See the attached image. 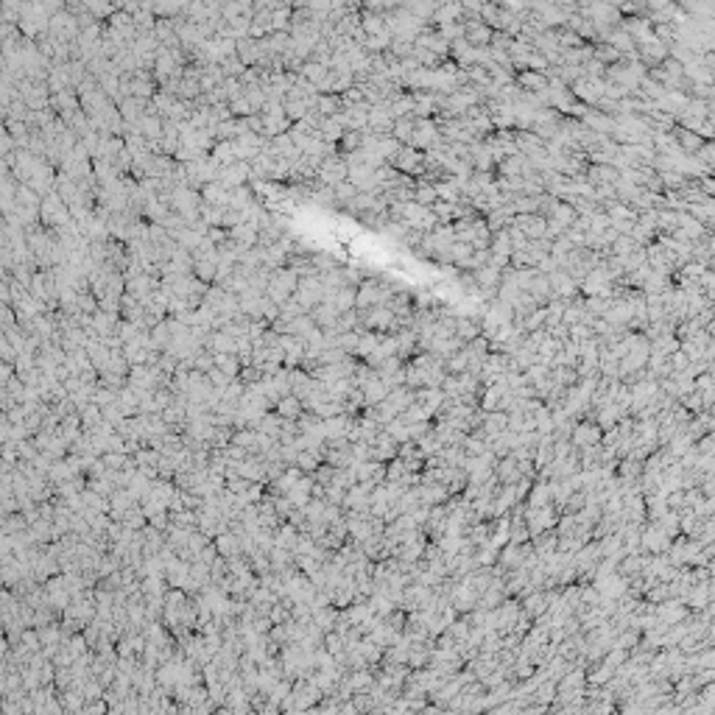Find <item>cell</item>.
Returning <instances> with one entry per match:
<instances>
[{
	"mask_svg": "<svg viewBox=\"0 0 715 715\" xmlns=\"http://www.w3.org/2000/svg\"><path fill=\"white\" fill-rule=\"evenodd\" d=\"M389 168H394L397 173H405V176H419L422 173V151L411 149V146H399L397 154L386 162Z\"/></svg>",
	"mask_w": 715,
	"mask_h": 715,
	"instance_id": "cell-3",
	"label": "cell"
},
{
	"mask_svg": "<svg viewBox=\"0 0 715 715\" xmlns=\"http://www.w3.org/2000/svg\"><path fill=\"white\" fill-rule=\"evenodd\" d=\"M604 89H607V81L604 79H584L576 81L573 87H570V92H573V98L578 101V104H584V106H595L601 98H604Z\"/></svg>",
	"mask_w": 715,
	"mask_h": 715,
	"instance_id": "cell-4",
	"label": "cell"
},
{
	"mask_svg": "<svg viewBox=\"0 0 715 715\" xmlns=\"http://www.w3.org/2000/svg\"><path fill=\"white\" fill-rule=\"evenodd\" d=\"M511 227L520 230L528 240H542L545 232H548V218H542V216H514Z\"/></svg>",
	"mask_w": 715,
	"mask_h": 715,
	"instance_id": "cell-6",
	"label": "cell"
},
{
	"mask_svg": "<svg viewBox=\"0 0 715 715\" xmlns=\"http://www.w3.org/2000/svg\"><path fill=\"white\" fill-rule=\"evenodd\" d=\"M386 332H369V330H361V338H358V349H355V358H369L375 349H378V344H380V338H383Z\"/></svg>",
	"mask_w": 715,
	"mask_h": 715,
	"instance_id": "cell-13",
	"label": "cell"
},
{
	"mask_svg": "<svg viewBox=\"0 0 715 715\" xmlns=\"http://www.w3.org/2000/svg\"><path fill=\"white\" fill-rule=\"evenodd\" d=\"M584 179H587V185H592V187H598V185H615V182L621 179V170H618L615 165H587Z\"/></svg>",
	"mask_w": 715,
	"mask_h": 715,
	"instance_id": "cell-10",
	"label": "cell"
},
{
	"mask_svg": "<svg viewBox=\"0 0 715 715\" xmlns=\"http://www.w3.org/2000/svg\"><path fill=\"white\" fill-rule=\"evenodd\" d=\"M280 411H282L285 416H299L302 405H299V399H297V397H285L282 402H280Z\"/></svg>",
	"mask_w": 715,
	"mask_h": 715,
	"instance_id": "cell-17",
	"label": "cell"
},
{
	"mask_svg": "<svg viewBox=\"0 0 715 715\" xmlns=\"http://www.w3.org/2000/svg\"><path fill=\"white\" fill-rule=\"evenodd\" d=\"M332 308L338 313H347V311H355V288L352 285H344L335 297H332Z\"/></svg>",
	"mask_w": 715,
	"mask_h": 715,
	"instance_id": "cell-15",
	"label": "cell"
},
{
	"mask_svg": "<svg viewBox=\"0 0 715 715\" xmlns=\"http://www.w3.org/2000/svg\"><path fill=\"white\" fill-rule=\"evenodd\" d=\"M294 299L302 305L305 313H311L318 302L324 299V285H321V280H318V277H299Z\"/></svg>",
	"mask_w": 715,
	"mask_h": 715,
	"instance_id": "cell-2",
	"label": "cell"
},
{
	"mask_svg": "<svg viewBox=\"0 0 715 715\" xmlns=\"http://www.w3.org/2000/svg\"><path fill=\"white\" fill-rule=\"evenodd\" d=\"M316 182L321 187H335V185H341V182H347V162L341 154H335V157H324L321 159V165H318L316 170Z\"/></svg>",
	"mask_w": 715,
	"mask_h": 715,
	"instance_id": "cell-1",
	"label": "cell"
},
{
	"mask_svg": "<svg viewBox=\"0 0 715 715\" xmlns=\"http://www.w3.org/2000/svg\"><path fill=\"white\" fill-rule=\"evenodd\" d=\"M671 542H673V540H671L657 523H651V526L642 531V537H640V545L648 548L651 554H665V551L671 548Z\"/></svg>",
	"mask_w": 715,
	"mask_h": 715,
	"instance_id": "cell-9",
	"label": "cell"
},
{
	"mask_svg": "<svg viewBox=\"0 0 715 715\" xmlns=\"http://www.w3.org/2000/svg\"><path fill=\"white\" fill-rule=\"evenodd\" d=\"M601 428L595 425V422H584V425H576L573 428V433H570V444L578 450H584V447H595V444H601Z\"/></svg>",
	"mask_w": 715,
	"mask_h": 715,
	"instance_id": "cell-8",
	"label": "cell"
},
{
	"mask_svg": "<svg viewBox=\"0 0 715 715\" xmlns=\"http://www.w3.org/2000/svg\"><path fill=\"white\" fill-rule=\"evenodd\" d=\"M411 135H414V118H399L394 120V129H392V137L397 140L399 146H408V140H411Z\"/></svg>",
	"mask_w": 715,
	"mask_h": 715,
	"instance_id": "cell-16",
	"label": "cell"
},
{
	"mask_svg": "<svg viewBox=\"0 0 715 715\" xmlns=\"http://www.w3.org/2000/svg\"><path fill=\"white\" fill-rule=\"evenodd\" d=\"M548 285H551L554 299H561V302H573L576 297H581V294H578V282H573L564 271L548 274Z\"/></svg>",
	"mask_w": 715,
	"mask_h": 715,
	"instance_id": "cell-7",
	"label": "cell"
},
{
	"mask_svg": "<svg viewBox=\"0 0 715 715\" xmlns=\"http://www.w3.org/2000/svg\"><path fill=\"white\" fill-rule=\"evenodd\" d=\"M456 335L470 344L480 335V316H467V318H456Z\"/></svg>",
	"mask_w": 715,
	"mask_h": 715,
	"instance_id": "cell-12",
	"label": "cell"
},
{
	"mask_svg": "<svg viewBox=\"0 0 715 715\" xmlns=\"http://www.w3.org/2000/svg\"><path fill=\"white\" fill-rule=\"evenodd\" d=\"M363 399H366V408H375V405H380L383 399L389 397V389H386V383L380 380V378H375V380H369L363 389Z\"/></svg>",
	"mask_w": 715,
	"mask_h": 715,
	"instance_id": "cell-11",
	"label": "cell"
},
{
	"mask_svg": "<svg viewBox=\"0 0 715 715\" xmlns=\"http://www.w3.org/2000/svg\"><path fill=\"white\" fill-rule=\"evenodd\" d=\"M414 45H416V48H425L428 54H433V56H439V59H450V42H447L433 25H428V28L414 39Z\"/></svg>",
	"mask_w": 715,
	"mask_h": 715,
	"instance_id": "cell-5",
	"label": "cell"
},
{
	"mask_svg": "<svg viewBox=\"0 0 715 715\" xmlns=\"http://www.w3.org/2000/svg\"><path fill=\"white\" fill-rule=\"evenodd\" d=\"M361 28H363L366 37H380V34H386V17L369 14V11L361 8Z\"/></svg>",
	"mask_w": 715,
	"mask_h": 715,
	"instance_id": "cell-14",
	"label": "cell"
}]
</instances>
